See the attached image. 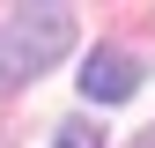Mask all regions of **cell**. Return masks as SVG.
<instances>
[{
    "label": "cell",
    "mask_w": 155,
    "mask_h": 148,
    "mask_svg": "<svg viewBox=\"0 0 155 148\" xmlns=\"http://www.w3.org/2000/svg\"><path fill=\"white\" fill-rule=\"evenodd\" d=\"M148 148H155V133H148Z\"/></svg>",
    "instance_id": "obj_4"
},
{
    "label": "cell",
    "mask_w": 155,
    "mask_h": 148,
    "mask_svg": "<svg viewBox=\"0 0 155 148\" xmlns=\"http://www.w3.org/2000/svg\"><path fill=\"white\" fill-rule=\"evenodd\" d=\"M74 52V8H15L0 22V82L22 89Z\"/></svg>",
    "instance_id": "obj_1"
},
{
    "label": "cell",
    "mask_w": 155,
    "mask_h": 148,
    "mask_svg": "<svg viewBox=\"0 0 155 148\" xmlns=\"http://www.w3.org/2000/svg\"><path fill=\"white\" fill-rule=\"evenodd\" d=\"M59 148H104V133L81 126V119H67V126H59Z\"/></svg>",
    "instance_id": "obj_3"
},
{
    "label": "cell",
    "mask_w": 155,
    "mask_h": 148,
    "mask_svg": "<svg viewBox=\"0 0 155 148\" xmlns=\"http://www.w3.org/2000/svg\"><path fill=\"white\" fill-rule=\"evenodd\" d=\"M133 82H140V67H133L126 52H111V45H96L81 59V96H96V104H126Z\"/></svg>",
    "instance_id": "obj_2"
}]
</instances>
